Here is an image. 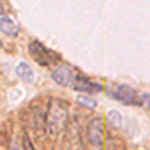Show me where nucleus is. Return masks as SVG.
Wrapping results in <instances>:
<instances>
[{"instance_id": "nucleus-1", "label": "nucleus", "mask_w": 150, "mask_h": 150, "mask_svg": "<svg viewBox=\"0 0 150 150\" xmlns=\"http://www.w3.org/2000/svg\"><path fill=\"white\" fill-rule=\"evenodd\" d=\"M67 127H69V106L62 99H53L46 111V132L51 138H57Z\"/></svg>"}, {"instance_id": "nucleus-2", "label": "nucleus", "mask_w": 150, "mask_h": 150, "mask_svg": "<svg viewBox=\"0 0 150 150\" xmlns=\"http://www.w3.org/2000/svg\"><path fill=\"white\" fill-rule=\"evenodd\" d=\"M85 136L94 150H103L104 146V122L101 117H92L85 127Z\"/></svg>"}, {"instance_id": "nucleus-3", "label": "nucleus", "mask_w": 150, "mask_h": 150, "mask_svg": "<svg viewBox=\"0 0 150 150\" xmlns=\"http://www.w3.org/2000/svg\"><path fill=\"white\" fill-rule=\"evenodd\" d=\"M108 94H110V97H113L115 101L124 103V104H127V106L139 103V97H138L136 90L131 88L129 85H113V87L108 90Z\"/></svg>"}, {"instance_id": "nucleus-4", "label": "nucleus", "mask_w": 150, "mask_h": 150, "mask_svg": "<svg viewBox=\"0 0 150 150\" xmlns=\"http://www.w3.org/2000/svg\"><path fill=\"white\" fill-rule=\"evenodd\" d=\"M28 53L34 57V60L41 65H51L57 60V55L51 53L46 46H42L39 41H32L28 44Z\"/></svg>"}, {"instance_id": "nucleus-5", "label": "nucleus", "mask_w": 150, "mask_h": 150, "mask_svg": "<svg viewBox=\"0 0 150 150\" xmlns=\"http://www.w3.org/2000/svg\"><path fill=\"white\" fill-rule=\"evenodd\" d=\"M51 78L55 83H58L62 87H69V85H72L74 78H76V71L67 64H60L51 71Z\"/></svg>"}, {"instance_id": "nucleus-6", "label": "nucleus", "mask_w": 150, "mask_h": 150, "mask_svg": "<svg viewBox=\"0 0 150 150\" xmlns=\"http://www.w3.org/2000/svg\"><path fill=\"white\" fill-rule=\"evenodd\" d=\"M71 87H72L74 90L85 92V94H97V92L103 90V87H101L99 83H94V81H90L88 78L80 76V74H76V78H74V81H72Z\"/></svg>"}, {"instance_id": "nucleus-7", "label": "nucleus", "mask_w": 150, "mask_h": 150, "mask_svg": "<svg viewBox=\"0 0 150 150\" xmlns=\"http://www.w3.org/2000/svg\"><path fill=\"white\" fill-rule=\"evenodd\" d=\"M0 32H4L6 35H16L18 34V25L9 18V16H0Z\"/></svg>"}, {"instance_id": "nucleus-8", "label": "nucleus", "mask_w": 150, "mask_h": 150, "mask_svg": "<svg viewBox=\"0 0 150 150\" xmlns=\"http://www.w3.org/2000/svg\"><path fill=\"white\" fill-rule=\"evenodd\" d=\"M16 74H18L23 81H28V83L34 81V71H32V67L27 62H20L16 65Z\"/></svg>"}, {"instance_id": "nucleus-9", "label": "nucleus", "mask_w": 150, "mask_h": 150, "mask_svg": "<svg viewBox=\"0 0 150 150\" xmlns=\"http://www.w3.org/2000/svg\"><path fill=\"white\" fill-rule=\"evenodd\" d=\"M108 124L111 127H122V115L117 110H110L108 111Z\"/></svg>"}, {"instance_id": "nucleus-10", "label": "nucleus", "mask_w": 150, "mask_h": 150, "mask_svg": "<svg viewBox=\"0 0 150 150\" xmlns=\"http://www.w3.org/2000/svg\"><path fill=\"white\" fill-rule=\"evenodd\" d=\"M78 103H80L81 106H85V108H90V110L96 108V101H94L92 97H87V96H80V97H78Z\"/></svg>"}, {"instance_id": "nucleus-11", "label": "nucleus", "mask_w": 150, "mask_h": 150, "mask_svg": "<svg viewBox=\"0 0 150 150\" xmlns=\"http://www.w3.org/2000/svg\"><path fill=\"white\" fill-rule=\"evenodd\" d=\"M108 150H124V145L120 143V139L110 138L108 139Z\"/></svg>"}, {"instance_id": "nucleus-12", "label": "nucleus", "mask_w": 150, "mask_h": 150, "mask_svg": "<svg viewBox=\"0 0 150 150\" xmlns=\"http://www.w3.org/2000/svg\"><path fill=\"white\" fill-rule=\"evenodd\" d=\"M23 150H37V148L34 146L32 139L28 138V134H25V136H23Z\"/></svg>"}, {"instance_id": "nucleus-13", "label": "nucleus", "mask_w": 150, "mask_h": 150, "mask_svg": "<svg viewBox=\"0 0 150 150\" xmlns=\"http://www.w3.org/2000/svg\"><path fill=\"white\" fill-rule=\"evenodd\" d=\"M141 101H143V104L150 110V96H143V97H141Z\"/></svg>"}, {"instance_id": "nucleus-14", "label": "nucleus", "mask_w": 150, "mask_h": 150, "mask_svg": "<svg viewBox=\"0 0 150 150\" xmlns=\"http://www.w3.org/2000/svg\"><path fill=\"white\" fill-rule=\"evenodd\" d=\"M13 150H23V143H21V146H20V145H18V143H16V145H14V146H13Z\"/></svg>"}, {"instance_id": "nucleus-15", "label": "nucleus", "mask_w": 150, "mask_h": 150, "mask_svg": "<svg viewBox=\"0 0 150 150\" xmlns=\"http://www.w3.org/2000/svg\"><path fill=\"white\" fill-rule=\"evenodd\" d=\"M0 48H2V39H0Z\"/></svg>"}, {"instance_id": "nucleus-16", "label": "nucleus", "mask_w": 150, "mask_h": 150, "mask_svg": "<svg viewBox=\"0 0 150 150\" xmlns=\"http://www.w3.org/2000/svg\"><path fill=\"white\" fill-rule=\"evenodd\" d=\"M0 6H2V0H0Z\"/></svg>"}]
</instances>
